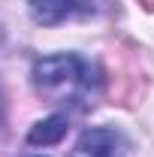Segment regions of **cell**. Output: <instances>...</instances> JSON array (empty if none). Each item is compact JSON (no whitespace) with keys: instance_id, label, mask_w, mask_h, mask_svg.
Here are the masks:
<instances>
[{"instance_id":"cell-6","label":"cell","mask_w":154,"mask_h":157,"mask_svg":"<svg viewBox=\"0 0 154 157\" xmlns=\"http://www.w3.org/2000/svg\"><path fill=\"white\" fill-rule=\"evenodd\" d=\"M24 157H45V154H24Z\"/></svg>"},{"instance_id":"cell-5","label":"cell","mask_w":154,"mask_h":157,"mask_svg":"<svg viewBox=\"0 0 154 157\" xmlns=\"http://www.w3.org/2000/svg\"><path fill=\"white\" fill-rule=\"evenodd\" d=\"M0 118H3V91H0Z\"/></svg>"},{"instance_id":"cell-1","label":"cell","mask_w":154,"mask_h":157,"mask_svg":"<svg viewBox=\"0 0 154 157\" xmlns=\"http://www.w3.org/2000/svg\"><path fill=\"white\" fill-rule=\"evenodd\" d=\"M30 78L37 94L55 106H79L88 97H94V91L100 88L97 67L76 52H58L39 58L30 70Z\"/></svg>"},{"instance_id":"cell-2","label":"cell","mask_w":154,"mask_h":157,"mask_svg":"<svg viewBox=\"0 0 154 157\" xmlns=\"http://www.w3.org/2000/svg\"><path fill=\"white\" fill-rule=\"evenodd\" d=\"M70 157H127V142L115 127H88L76 139Z\"/></svg>"},{"instance_id":"cell-3","label":"cell","mask_w":154,"mask_h":157,"mask_svg":"<svg viewBox=\"0 0 154 157\" xmlns=\"http://www.w3.org/2000/svg\"><path fill=\"white\" fill-rule=\"evenodd\" d=\"M27 9H30V18L45 27H55V24H64L76 15L91 12L88 0H27Z\"/></svg>"},{"instance_id":"cell-4","label":"cell","mask_w":154,"mask_h":157,"mask_svg":"<svg viewBox=\"0 0 154 157\" xmlns=\"http://www.w3.org/2000/svg\"><path fill=\"white\" fill-rule=\"evenodd\" d=\"M70 130V121L64 115H52L45 118V121H37L33 124V130L27 133V142L30 145H55L64 139V133Z\"/></svg>"}]
</instances>
